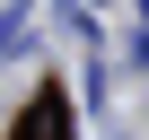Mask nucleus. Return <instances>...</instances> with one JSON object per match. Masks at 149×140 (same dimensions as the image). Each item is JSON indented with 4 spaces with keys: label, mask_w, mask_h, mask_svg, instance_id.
<instances>
[{
    "label": "nucleus",
    "mask_w": 149,
    "mask_h": 140,
    "mask_svg": "<svg viewBox=\"0 0 149 140\" xmlns=\"http://www.w3.org/2000/svg\"><path fill=\"white\" fill-rule=\"evenodd\" d=\"M26 35H35V18H26V0H18V9L0 18V61H9V53H26Z\"/></svg>",
    "instance_id": "1"
},
{
    "label": "nucleus",
    "mask_w": 149,
    "mask_h": 140,
    "mask_svg": "<svg viewBox=\"0 0 149 140\" xmlns=\"http://www.w3.org/2000/svg\"><path fill=\"white\" fill-rule=\"evenodd\" d=\"M18 140H61V105H53V96H44V105H35V114H26V123H18Z\"/></svg>",
    "instance_id": "2"
}]
</instances>
